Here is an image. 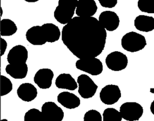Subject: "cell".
<instances>
[{"label": "cell", "instance_id": "1", "mask_svg": "<svg viewBox=\"0 0 154 121\" xmlns=\"http://www.w3.org/2000/svg\"><path fill=\"white\" fill-rule=\"evenodd\" d=\"M106 31L94 17H73L63 28L61 39L79 59L96 57L103 51Z\"/></svg>", "mask_w": 154, "mask_h": 121}, {"label": "cell", "instance_id": "2", "mask_svg": "<svg viewBox=\"0 0 154 121\" xmlns=\"http://www.w3.org/2000/svg\"><path fill=\"white\" fill-rule=\"evenodd\" d=\"M78 0H58L54 11V17L61 24L66 25L72 18L76 10Z\"/></svg>", "mask_w": 154, "mask_h": 121}, {"label": "cell", "instance_id": "3", "mask_svg": "<svg viewBox=\"0 0 154 121\" xmlns=\"http://www.w3.org/2000/svg\"><path fill=\"white\" fill-rule=\"evenodd\" d=\"M121 44L125 50L130 52H136L144 49L147 42L144 36L135 31H131L122 37Z\"/></svg>", "mask_w": 154, "mask_h": 121}, {"label": "cell", "instance_id": "4", "mask_svg": "<svg viewBox=\"0 0 154 121\" xmlns=\"http://www.w3.org/2000/svg\"><path fill=\"white\" fill-rule=\"evenodd\" d=\"M76 69L93 76L100 75L103 71V64L101 61L96 57L79 59L75 64Z\"/></svg>", "mask_w": 154, "mask_h": 121}, {"label": "cell", "instance_id": "5", "mask_svg": "<svg viewBox=\"0 0 154 121\" xmlns=\"http://www.w3.org/2000/svg\"><path fill=\"white\" fill-rule=\"evenodd\" d=\"M122 119L128 121L138 120L143 114V108L138 103L127 102L123 103L119 110Z\"/></svg>", "mask_w": 154, "mask_h": 121}, {"label": "cell", "instance_id": "6", "mask_svg": "<svg viewBox=\"0 0 154 121\" xmlns=\"http://www.w3.org/2000/svg\"><path fill=\"white\" fill-rule=\"evenodd\" d=\"M78 84V93L79 95L84 99H89L94 96L97 85L87 75L81 74L77 78Z\"/></svg>", "mask_w": 154, "mask_h": 121}, {"label": "cell", "instance_id": "7", "mask_svg": "<svg viewBox=\"0 0 154 121\" xmlns=\"http://www.w3.org/2000/svg\"><path fill=\"white\" fill-rule=\"evenodd\" d=\"M105 63L107 67L110 70L121 71L127 67L128 59L123 53L120 51H114L106 56Z\"/></svg>", "mask_w": 154, "mask_h": 121}, {"label": "cell", "instance_id": "8", "mask_svg": "<svg viewBox=\"0 0 154 121\" xmlns=\"http://www.w3.org/2000/svg\"><path fill=\"white\" fill-rule=\"evenodd\" d=\"M122 94L119 87L114 84H108L103 87L99 93L100 99L106 105H113L121 98Z\"/></svg>", "mask_w": 154, "mask_h": 121}, {"label": "cell", "instance_id": "9", "mask_svg": "<svg viewBox=\"0 0 154 121\" xmlns=\"http://www.w3.org/2000/svg\"><path fill=\"white\" fill-rule=\"evenodd\" d=\"M41 111L46 121H62L64 118V114L61 108L52 101L44 103Z\"/></svg>", "mask_w": 154, "mask_h": 121}, {"label": "cell", "instance_id": "10", "mask_svg": "<svg viewBox=\"0 0 154 121\" xmlns=\"http://www.w3.org/2000/svg\"><path fill=\"white\" fill-rule=\"evenodd\" d=\"M99 22L108 31L116 30L119 26L120 19L116 13L112 11H102L99 16Z\"/></svg>", "mask_w": 154, "mask_h": 121}, {"label": "cell", "instance_id": "11", "mask_svg": "<svg viewBox=\"0 0 154 121\" xmlns=\"http://www.w3.org/2000/svg\"><path fill=\"white\" fill-rule=\"evenodd\" d=\"M7 59L9 64L25 63L28 59V51L22 45L14 46L9 51Z\"/></svg>", "mask_w": 154, "mask_h": 121}, {"label": "cell", "instance_id": "12", "mask_svg": "<svg viewBox=\"0 0 154 121\" xmlns=\"http://www.w3.org/2000/svg\"><path fill=\"white\" fill-rule=\"evenodd\" d=\"M54 78L53 71L48 68L39 69L34 77V82L42 89H47L51 87Z\"/></svg>", "mask_w": 154, "mask_h": 121}, {"label": "cell", "instance_id": "13", "mask_svg": "<svg viewBox=\"0 0 154 121\" xmlns=\"http://www.w3.org/2000/svg\"><path fill=\"white\" fill-rule=\"evenodd\" d=\"M94 0H78L75 13L79 17H92L97 11Z\"/></svg>", "mask_w": 154, "mask_h": 121}, {"label": "cell", "instance_id": "14", "mask_svg": "<svg viewBox=\"0 0 154 121\" xmlns=\"http://www.w3.org/2000/svg\"><path fill=\"white\" fill-rule=\"evenodd\" d=\"M26 39L33 45H43L47 42L43 28L38 25L32 26L27 30Z\"/></svg>", "mask_w": 154, "mask_h": 121}, {"label": "cell", "instance_id": "15", "mask_svg": "<svg viewBox=\"0 0 154 121\" xmlns=\"http://www.w3.org/2000/svg\"><path fill=\"white\" fill-rule=\"evenodd\" d=\"M57 101L67 109H74L80 105L79 98L69 92H63L57 96Z\"/></svg>", "mask_w": 154, "mask_h": 121}, {"label": "cell", "instance_id": "16", "mask_svg": "<svg viewBox=\"0 0 154 121\" xmlns=\"http://www.w3.org/2000/svg\"><path fill=\"white\" fill-rule=\"evenodd\" d=\"M17 95L22 101L25 102H31L36 98L37 90L35 87L31 83H23L18 87Z\"/></svg>", "mask_w": 154, "mask_h": 121}, {"label": "cell", "instance_id": "17", "mask_svg": "<svg viewBox=\"0 0 154 121\" xmlns=\"http://www.w3.org/2000/svg\"><path fill=\"white\" fill-rule=\"evenodd\" d=\"M55 85L58 88L75 90L78 87L77 82L69 73H61L55 79Z\"/></svg>", "mask_w": 154, "mask_h": 121}, {"label": "cell", "instance_id": "18", "mask_svg": "<svg viewBox=\"0 0 154 121\" xmlns=\"http://www.w3.org/2000/svg\"><path fill=\"white\" fill-rule=\"evenodd\" d=\"M134 26L140 31H152L154 29V18L146 15H139L134 20Z\"/></svg>", "mask_w": 154, "mask_h": 121}, {"label": "cell", "instance_id": "19", "mask_svg": "<svg viewBox=\"0 0 154 121\" xmlns=\"http://www.w3.org/2000/svg\"><path fill=\"white\" fill-rule=\"evenodd\" d=\"M5 72L14 79H23L27 75L28 66L26 63L22 64H8L5 67Z\"/></svg>", "mask_w": 154, "mask_h": 121}, {"label": "cell", "instance_id": "20", "mask_svg": "<svg viewBox=\"0 0 154 121\" xmlns=\"http://www.w3.org/2000/svg\"><path fill=\"white\" fill-rule=\"evenodd\" d=\"M41 26L43 28L47 42L53 43L59 40L61 33L57 25L52 23H46L43 24Z\"/></svg>", "mask_w": 154, "mask_h": 121}, {"label": "cell", "instance_id": "21", "mask_svg": "<svg viewBox=\"0 0 154 121\" xmlns=\"http://www.w3.org/2000/svg\"><path fill=\"white\" fill-rule=\"evenodd\" d=\"M17 28L15 23L9 19H3L0 22V33L2 36H10L15 34Z\"/></svg>", "mask_w": 154, "mask_h": 121}, {"label": "cell", "instance_id": "22", "mask_svg": "<svg viewBox=\"0 0 154 121\" xmlns=\"http://www.w3.org/2000/svg\"><path fill=\"white\" fill-rule=\"evenodd\" d=\"M102 121H122L120 111L114 108H106L102 114Z\"/></svg>", "mask_w": 154, "mask_h": 121}, {"label": "cell", "instance_id": "23", "mask_svg": "<svg viewBox=\"0 0 154 121\" xmlns=\"http://www.w3.org/2000/svg\"><path fill=\"white\" fill-rule=\"evenodd\" d=\"M24 121H46V120L42 111L37 108H31L25 114Z\"/></svg>", "mask_w": 154, "mask_h": 121}, {"label": "cell", "instance_id": "24", "mask_svg": "<svg viewBox=\"0 0 154 121\" xmlns=\"http://www.w3.org/2000/svg\"><path fill=\"white\" fill-rule=\"evenodd\" d=\"M0 96H3L8 94L13 89V84L7 77L0 75Z\"/></svg>", "mask_w": 154, "mask_h": 121}, {"label": "cell", "instance_id": "25", "mask_svg": "<svg viewBox=\"0 0 154 121\" xmlns=\"http://www.w3.org/2000/svg\"><path fill=\"white\" fill-rule=\"evenodd\" d=\"M137 5L141 11L154 13V0H138Z\"/></svg>", "mask_w": 154, "mask_h": 121}, {"label": "cell", "instance_id": "26", "mask_svg": "<svg viewBox=\"0 0 154 121\" xmlns=\"http://www.w3.org/2000/svg\"><path fill=\"white\" fill-rule=\"evenodd\" d=\"M83 120L84 121H102V117L100 112L93 109L85 113Z\"/></svg>", "mask_w": 154, "mask_h": 121}, {"label": "cell", "instance_id": "27", "mask_svg": "<svg viewBox=\"0 0 154 121\" xmlns=\"http://www.w3.org/2000/svg\"><path fill=\"white\" fill-rule=\"evenodd\" d=\"M102 7L105 8H113L117 4V0H98Z\"/></svg>", "mask_w": 154, "mask_h": 121}, {"label": "cell", "instance_id": "28", "mask_svg": "<svg viewBox=\"0 0 154 121\" xmlns=\"http://www.w3.org/2000/svg\"><path fill=\"white\" fill-rule=\"evenodd\" d=\"M7 43L5 39L2 38H0V55L1 57L2 56L7 49Z\"/></svg>", "mask_w": 154, "mask_h": 121}, {"label": "cell", "instance_id": "29", "mask_svg": "<svg viewBox=\"0 0 154 121\" xmlns=\"http://www.w3.org/2000/svg\"><path fill=\"white\" fill-rule=\"evenodd\" d=\"M150 109L151 113L154 115V100L152 102V103H151V104H150Z\"/></svg>", "mask_w": 154, "mask_h": 121}, {"label": "cell", "instance_id": "30", "mask_svg": "<svg viewBox=\"0 0 154 121\" xmlns=\"http://www.w3.org/2000/svg\"><path fill=\"white\" fill-rule=\"evenodd\" d=\"M28 2H37L38 1V0H24Z\"/></svg>", "mask_w": 154, "mask_h": 121}, {"label": "cell", "instance_id": "31", "mask_svg": "<svg viewBox=\"0 0 154 121\" xmlns=\"http://www.w3.org/2000/svg\"><path fill=\"white\" fill-rule=\"evenodd\" d=\"M1 121H7V119H2Z\"/></svg>", "mask_w": 154, "mask_h": 121}, {"label": "cell", "instance_id": "32", "mask_svg": "<svg viewBox=\"0 0 154 121\" xmlns=\"http://www.w3.org/2000/svg\"><path fill=\"white\" fill-rule=\"evenodd\" d=\"M0 57H1V55H0Z\"/></svg>", "mask_w": 154, "mask_h": 121}]
</instances>
